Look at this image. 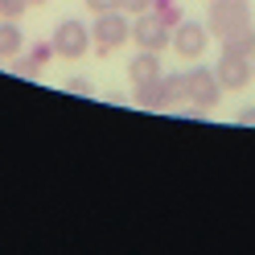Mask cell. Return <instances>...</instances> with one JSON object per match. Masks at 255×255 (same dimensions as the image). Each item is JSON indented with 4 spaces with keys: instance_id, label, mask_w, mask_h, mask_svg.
I'll use <instances>...</instances> for the list:
<instances>
[{
    "instance_id": "6da1fadb",
    "label": "cell",
    "mask_w": 255,
    "mask_h": 255,
    "mask_svg": "<svg viewBox=\"0 0 255 255\" xmlns=\"http://www.w3.org/2000/svg\"><path fill=\"white\" fill-rule=\"evenodd\" d=\"M132 103L144 107V111H173V107L189 103L185 99V74H161V78H152V83H140Z\"/></svg>"
},
{
    "instance_id": "7a4b0ae2",
    "label": "cell",
    "mask_w": 255,
    "mask_h": 255,
    "mask_svg": "<svg viewBox=\"0 0 255 255\" xmlns=\"http://www.w3.org/2000/svg\"><path fill=\"white\" fill-rule=\"evenodd\" d=\"M251 21V0H210V12H206V29H210V37L227 41L235 33H243Z\"/></svg>"
},
{
    "instance_id": "3957f363",
    "label": "cell",
    "mask_w": 255,
    "mask_h": 255,
    "mask_svg": "<svg viewBox=\"0 0 255 255\" xmlns=\"http://www.w3.org/2000/svg\"><path fill=\"white\" fill-rule=\"evenodd\" d=\"M185 99L198 111H214L222 103V83H218L214 66H194L185 74Z\"/></svg>"
},
{
    "instance_id": "277c9868",
    "label": "cell",
    "mask_w": 255,
    "mask_h": 255,
    "mask_svg": "<svg viewBox=\"0 0 255 255\" xmlns=\"http://www.w3.org/2000/svg\"><path fill=\"white\" fill-rule=\"evenodd\" d=\"M132 37V25H128L120 12H99V17L91 21V45H95V54H116L124 50V41Z\"/></svg>"
},
{
    "instance_id": "5b68a950",
    "label": "cell",
    "mask_w": 255,
    "mask_h": 255,
    "mask_svg": "<svg viewBox=\"0 0 255 255\" xmlns=\"http://www.w3.org/2000/svg\"><path fill=\"white\" fill-rule=\"evenodd\" d=\"M54 54L58 58H83L91 50V25L87 21H78V17H66V21H58L54 25Z\"/></svg>"
},
{
    "instance_id": "8992f818",
    "label": "cell",
    "mask_w": 255,
    "mask_h": 255,
    "mask_svg": "<svg viewBox=\"0 0 255 255\" xmlns=\"http://www.w3.org/2000/svg\"><path fill=\"white\" fill-rule=\"evenodd\" d=\"M206 45H210V29H206V21L185 17L181 25H173V45H169L173 54H181V58H189V62H198V58L206 54Z\"/></svg>"
},
{
    "instance_id": "52a82bcc",
    "label": "cell",
    "mask_w": 255,
    "mask_h": 255,
    "mask_svg": "<svg viewBox=\"0 0 255 255\" xmlns=\"http://www.w3.org/2000/svg\"><path fill=\"white\" fill-rule=\"evenodd\" d=\"M214 74H218L222 91H243L247 83H255V62H251L247 54H231V50H222Z\"/></svg>"
},
{
    "instance_id": "ba28073f",
    "label": "cell",
    "mask_w": 255,
    "mask_h": 255,
    "mask_svg": "<svg viewBox=\"0 0 255 255\" xmlns=\"http://www.w3.org/2000/svg\"><path fill=\"white\" fill-rule=\"evenodd\" d=\"M132 41L140 45V50H169L173 45V29L165 25V21H156L152 12H140V17L132 21Z\"/></svg>"
},
{
    "instance_id": "9c48e42d",
    "label": "cell",
    "mask_w": 255,
    "mask_h": 255,
    "mask_svg": "<svg viewBox=\"0 0 255 255\" xmlns=\"http://www.w3.org/2000/svg\"><path fill=\"white\" fill-rule=\"evenodd\" d=\"M54 58V41H37V45H29L25 58L12 62V74H21V78H37L45 70V62Z\"/></svg>"
},
{
    "instance_id": "30bf717a",
    "label": "cell",
    "mask_w": 255,
    "mask_h": 255,
    "mask_svg": "<svg viewBox=\"0 0 255 255\" xmlns=\"http://www.w3.org/2000/svg\"><path fill=\"white\" fill-rule=\"evenodd\" d=\"M165 70H161V54L156 50H140L132 62H128V78H132V87H140V83H152V78H161Z\"/></svg>"
},
{
    "instance_id": "8fae6325",
    "label": "cell",
    "mask_w": 255,
    "mask_h": 255,
    "mask_svg": "<svg viewBox=\"0 0 255 255\" xmlns=\"http://www.w3.org/2000/svg\"><path fill=\"white\" fill-rule=\"evenodd\" d=\"M25 50V33L17 21H0V58H17Z\"/></svg>"
},
{
    "instance_id": "7c38bea8",
    "label": "cell",
    "mask_w": 255,
    "mask_h": 255,
    "mask_svg": "<svg viewBox=\"0 0 255 255\" xmlns=\"http://www.w3.org/2000/svg\"><path fill=\"white\" fill-rule=\"evenodd\" d=\"M148 12H152L156 21H165L169 29L185 21V12H181V4H177V0H152V8H148Z\"/></svg>"
},
{
    "instance_id": "4fadbf2b",
    "label": "cell",
    "mask_w": 255,
    "mask_h": 255,
    "mask_svg": "<svg viewBox=\"0 0 255 255\" xmlns=\"http://www.w3.org/2000/svg\"><path fill=\"white\" fill-rule=\"evenodd\" d=\"M222 50H231V54H247V58H255V25H247L243 33H235V37H227V41H222Z\"/></svg>"
},
{
    "instance_id": "5bb4252c",
    "label": "cell",
    "mask_w": 255,
    "mask_h": 255,
    "mask_svg": "<svg viewBox=\"0 0 255 255\" xmlns=\"http://www.w3.org/2000/svg\"><path fill=\"white\" fill-rule=\"evenodd\" d=\"M29 0H0V21H21Z\"/></svg>"
},
{
    "instance_id": "9a60e30c",
    "label": "cell",
    "mask_w": 255,
    "mask_h": 255,
    "mask_svg": "<svg viewBox=\"0 0 255 255\" xmlns=\"http://www.w3.org/2000/svg\"><path fill=\"white\" fill-rule=\"evenodd\" d=\"M83 4L99 17V12H124V0H83Z\"/></svg>"
},
{
    "instance_id": "2e32d148",
    "label": "cell",
    "mask_w": 255,
    "mask_h": 255,
    "mask_svg": "<svg viewBox=\"0 0 255 255\" xmlns=\"http://www.w3.org/2000/svg\"><path fill=\"white\" fill-rule=\"evenodd\" d=\"M152 8V0H124V12L128 17H140V12H148Z\"/></svg>"
},
{
    "instance_id": "e0dca14e",
    "label": "cell",
    "mask_w": 255,
    "mask_h": 255,
    "mask_svg": "<svg viewBox=\"0 0 255 255\" xmlns=\"http://www.w3.org/2000/svg\"><path fill=\"white\" fill-rule=\"evenodd\" d=\"M66 91L70 95H91V83L87 78H66Z\"/></svg>"
},
{
    "instance_id": "ac0fdd59",
    "label": "cell",
    "mask_w": 255,
    "mask_h": 255,
    "mask_svg": "<svg viewBox=\"0 0 255 255\" xmlns=\"http://www.w3.org/2000/svg\"><path fill=\"white\" fill-rule=\"evenodd\" d=\"M239 124H243V128H255V103L251 107H243V111H239V116H235Z\"/></svg>"
},
{
    "instance_id": "d6986e66",
    "label": "cell",
    "mask_w": 255,
    "mask_h": 255,
    "mask_svg": "<svg viewBox=\"0 0 255 255\" xmlns=\"http://www.w3.org/2000/svg\"><path fill=\"white\" fill-rule=\"evenodd\" d=\"M41 4H50V0H29V8H41Z\"/></svg>"
},
{
    "instance_id": "ffe728a7",
    "label": "cell",
    "mask_w": 255,
    "mask_h": 255,
    "mask_svg": "<svg viewBox=\"0 0 255 255\" xmlns=\"http://www.w3.org/2000/svg\"><path fill=\"white\" fill-rule=\"evenodd\" d=\"M251 62H255V58H251Z\"/></svg>"
}]
</instances>
